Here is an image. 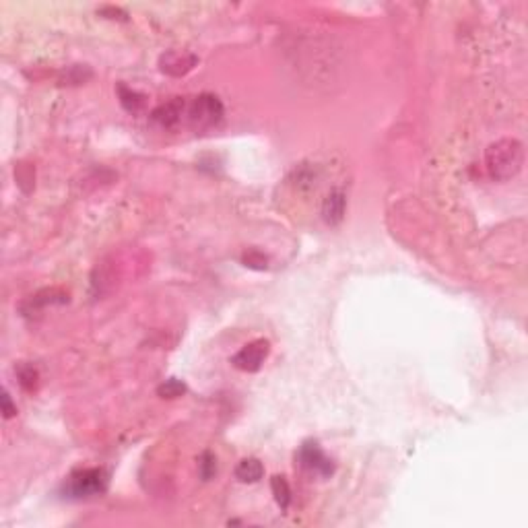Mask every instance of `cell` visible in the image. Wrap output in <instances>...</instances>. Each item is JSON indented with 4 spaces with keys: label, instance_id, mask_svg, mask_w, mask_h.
Segmentation results:
<instances>
[{
    "label": "cell",
    "instance_id": "5",
    "mask_svg": "<svg viewBox=\"0 0 528 528\" xmlns=\"http://www.w3.org/2000/svg\"><path fill=\"white\" fill-rule=\"evenodd\" d=\"M298 462L302 464V469L320 477H330L335 472V462L322 452L318 442H303V446L298 452Z\"/></svg>",
    "mask_w": 528,
    "mask_h": 528
},
{
    "label": "cell",
    "instance_id": "7",
    "mask_svg": "<svg viewBox=\"0 0 528 528\" xmlns=\"http://www.w3.org/2000/svg\"><path fill=\"white\" fill-rule=\"evenodd\" d=\"M198 64V56L186 50H168L159 56V71L170 76H184Z\"/></svg>",
    "mask_w": 528,
    "mask_h": 528
},
{
    "label": "cell",
    "instance_id": "9",
    "mask_svg": "<svg viewBox=\"0 0 528 528\" xmlns=\"http://www.w3.org/2000/svg\"><path fill=\"white\" fill-rule=\"evenodd\" d=\"M264 474L263 462L258 458H244L240 460V464L235 467V479L240 483H256L260 481Z\"/></svg>",
    "mask_w": 528,
    "mask_h": 528
},
{
    "label": "cell",
    "instance_id": "12",
    "mask_svg": "<svg viewBox=\"0 0 528 528\" xmlns=\"http://www.w3.org/2000/svg\"><path fill=\"white\" fill-rule=\"evenodd\" d=\"M15 372H17V377H19V384L25 388V390H29V392H31V390H36V388H38L39 374L34 365L23 363V365H19Z\"/></svg>",
    "mask_w": 528,
    "mask_h": 528
},
{
    "label": "cell",
    "instance_id": "8",
    "mask_svg": "<svg viewBox=\"0 0 528 528\" xmlns=\"http://www.w3.org/2000/svg\"><path fill=\"white\" fill-rule=\"evenodd\" d=\"M345 208H347V198L340 190H332L324 203H322V219L328 225H339L345 217Z\"/></svg>",
    "mask_w": 528,
    "mask_h": 528
},
{
    "label": "cell",
    "instance_id": "11",
    "mask_svg": "<svg viewBox=\"0 0 528 528\" xmlns=\"http://www.w3.org/2000/svg\"><path fill=\"white\" fill-rule=\"evenodd\" d=\"M270 489H273L277 506L283 509V512L289 509V506H291V487H289V483H287V479H285L283 474H275L270 479Z\"/></svg>",
    "mask_w": 528,
    "mask_h": 528
},
{
    "label": "cell",
    "instance_id": "15",
    "mask_svg": "<svg viewBox=\"0 0 528 528\" xmlns=\"http://www.w3.org/2000/svg\"><path fill=\"white\" fill-rule=\"evenodd\" d=\"M266 256L263 254H258V252H250V254H245L244 256V264L245 266H250V268H266Z\"/></svg>",
    "mask_w": 528,
    "mask_h": 528
},
{
    "label": "cell",
    "instance_id": "3",
    "mask_svg": "<svg viewBox=\"0 0 528 528\" xmlns=\"http://www.w3.org/2000/svg\"><path fill=\"white\" fill-rule=\"evenodd\" d=\"M108 489V472L103 469H85L73 472L64 483V495L71 499H85L101 495Z\"/></svg>",
    "mask_w": 528,
    "mask_h": 528
},
{
    "label": "cell",
    "instance_id": "10",
    "mask_svg": "<svg viewBox=\"0 0 528 528\" xmlns=\"http://www.w3.org/2000/svg\"><path fill=\"white\" fill-rule=\"evenodd\" d=\"M118 97H120V103H122V108L126 110V112L131 113H138L141 110H145V103H147V97L143 93H138V91H134L131 87H126V85H118Z\"/></svg>",
    "mask_w": 528,
    "mask_h": 528
},
{
    "label": "cell",
    "instance_id": "13",
    "mask_svg": "<svg viewBox=\"0 0 528 528\" xmlns=\"http://www.w3.org/2000/svg\"><path fill=\"white\" fill-rule=\"evenodd\" d=\"M198 474L203 481H210L217 474V458L213 452H203L198 458Z\"/></svg>",
    "mask_w": 528,
    "mask_h": 528
},
{
    "label": "cell",
    "instance_id": "14",
    "mask_svg": "<svg viewBox=\"0 0 528 528\" xmlns=\"http://www.w3.org/2000/svg\"><path fill=\"white\" fill-rule=\"evenodd\" d=\"M184 392H186V384L180 382V380H176V377L166 380V382L157 388V395L163 396V398H178V396H182Z\"/></svg>",
    "mask_w": 528,
    "mask_h": 528
},
{
    "label": "cell",
    "instance_id": "4",
    "mask_svg": "<svg viewBox=\"0 0 528 528\" xmlns=\"http://www.w3.org/2000/svg\"><path fill=\"white\" fill-rule=\"evenodd\" d=\"M270 353V342L266 339H256L252 342L244 345L233 357H231V363L233 367H238L240 372H248V374H254L258 372L264 365V361Z\"/></svg>",
    "mask_w": 528,
    "mask_h": 528
},
{
    "label": "cell",
    "instance_id": "6",
    "mask_svg": "<svg viewBox=\"0 0 528 528\" xmlns=\"http://www.w3.org/2000/svg\"><path fill=\"white\" fill-rule=\"evenodd\" d=\"M186 110H188V101L182 97H173L171 101L161 103L153 110L151 120L163 131H176L186 120Z\"/></svg>",
    "mask_w": 528,
    "mask_h": 528
},
{
    "label": "cell",
    "instance_id": "16",
    "mask_svg": "<svg viewBox=\"0 0 528 528\" xmlns=\"http://www.w3.org/2000/svg\"><path fill=\"white\" fill-rule=\"evenodd\" d=\"M2 413H4V419H11L17 413V407H13L9 392H2Z\"/></svg>",
    "mask_w": 528,
    "mask_h": 528
},
{
    "label": "cell",
    "instance_id": "1",
    "mask_svg": "<svg viewBox=\"0 0 528 528\" xmlns=\"http://www.w3.org/2000/svg\"><path fill=\"white\" fill-rule=\"evenodd\" d=\"M524 168V145L518 138H499L485 151V170L495 182H509Z\"/></svg>",
    "mask_w": 528,
    "mask_h": 528
},
{
    "label": "cell",
    "instance_id": "2",
    "mask_svg": "<svg viewBox=\"0 0 528 528\" xmlns=\"http://www.w3.org/2000/svg\"><path fill=\"white\" fill-rule=\"evenodd\" d=\"M223 103L217 95L203 93L194 97L186 110V122L192 131L205 132L215 128L223 120Z\"/></svg>",
    "mask_w": 528,
    "mask_h": 528
}]
</instances>
